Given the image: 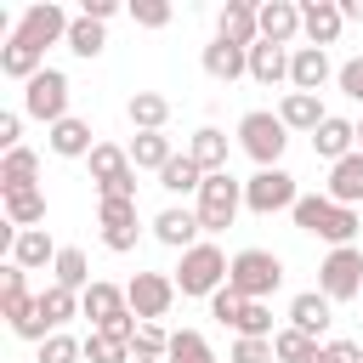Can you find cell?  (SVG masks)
<instances>
[{
	"instance_id": "obj_1",
	"label": "cell",
	"mask_w": 363,
	"mask_h": 363,
	"mask_svg": "<svg viewBox=\"0 0 363 363\" xmlns=\"http://www.w3.org/2000/svg\"><path fill=\"white\" fill-rule=\"evenodd\" d=\"M193 210H199V227H204V233H227V227L238 221V210H244V182H238L233 170L204 176V187H199Z\"/></svg>"
},
{
	"instance_id": "obj_2",
	"label": "cell",
	"mask_w": 363,
	"mask_h": 363,
	"mask_svg": "<svg viewBox=\"0 0 363 363\" xmlns=\"http://www.w3.org/2000/svg\"><path fill=\"white\" fill-rule=\"evenodd\" d=\"M227 267H233V261H227L221 244H210V238L193 244V250L182 255V267H176V295H204V301H210L216 289H227Z\"/></svg>"
},
{
	"instance_id": "obj_3",
	"label": "cell",
	"mask_w": 363,
	"mask_h": 363,
	"mask_svg": "<svg viewBox=\"0 0 363 363\" xmlns=\"http://www.w3.org/2000/svg\"><path fill=\"white\" fill-rule=\"evenodd\" d=\"M238 147H244L261 170H278V159H284V147H289V125H284L278 113H267V108H250V113L238 119Z\"/></svg>"
},
{
	"instance_id": "obj_4",
	"label": "cell",
	"mask_w": 363,
	"mask_h": 363,
	"mask_svg": "<svg viewBox=\"0 0 363 363\" xmlns=\"http://www.w3.org/2000/svg\"><path fill=\"white\" fill-rule=\"evenodd\" d=\"M278 284H284V261L272 250H238L227 267V289H238L244 301H267Z\"/></svg>"
},
{
	"instance_id": "obj_5",
	"label": "cell",
	"mask_w": 363,
	"mask_h": 363,
	"mask_svg": "<svg viewBox=\"0 0 363 363\" xmlns=\"http://www.w3.org/2000/svg\"><path fill=\"white\" fill-rule=\"evenodd\" d=\"M85 164H91L96 199H136V164H130V147H119V142H96Z\"/></svg>"
},
{
	"instance_id": "obj_6",
	"label": "cell",
	"mask_w": 363,
	"mask_h": 363,
	"mask_svg": "<svg viewBox=\"0 0 363 363\" xmlns=\"http://www.w3.org/2000/svg\"><path fill=\"white\" fill-rule=\"evenodd\" d=\"M23 113L28 119H45V130L57 119H68V74L62 68H40L28 85H23Z\"/></svg>"
},
{
	"instance_id": "obj_7",
	"label": "cell",
	"mask_w": 363,
	"mask_h": 363,
	"mask_svg": "<svg viewBox=\"0 0 363 363\" xmlns=\"http://www.w3.org/2000/svg\"><path fill=\"white\" fill-rule=\"evenodd\" d=\"M318 289L329 301H363V250L346 244V250H329L323 267H318Z\"/></svg>"
},
{
	"instance_id": "obj_8",
	"label": "cell",
	"mask_w": 363,
	"mask_h": 363,
	"mask_svg": "<svg viewBox=\"0 0 363 363\" xmlns=\"http://www.w3.org/2000/svg\"><path fill=\"white\" fill-rule=\"evenodd\" d=\"M295 199H301V187H295V176L278 164V170H255L250 182H244V210H255V216H278V210H295Z\"/></svg>"
},
{
	"instance_id": "obj_9",
	"label": "cell",
	"mask_w": 363,
	"mask_h": 363,
	"mask_svg": "<svg viewBox=\"0 0 363 363\" xmlns=\"http://www.w3.org/2000/svg\"><path fill=\"white\" fill-rule=\"evenodd\" d=\"M125 301H130V312H136L142 323H159V318L176 306V278H164V272H136V278L125 284Z\"/></svg>"
},
{
	"instance_id": "obj_10",
	"label": "cell",
	"mask_w": 363,
	"mask_h": 363,
	"mask_svg": "<svg viewBox=\"0 0 363 363\" xmlns=\"http://www.w3.org/2000/svg\"><path fill=\"white\" fill-rule=\"evenodd\" d=\"M68 28H74V17H68L57 0H40V6H28V11L17 17V28H11V34H23L28 45H40V51H45V45L68 40Z\"/></svg>"
},
{
	"instance_id": "obj_11",
	"label": "cell",
	"mask_w": 363,
	"mask_h": 363,
	"mask_svg": "<svg viewBox=\"0 0 363 363\" xmlns=\"http://www.w3.org/2000/svg\"><path fill=\"white\" fill-rule=\"evenodd\" d=\"M340 28H346L340 0H301V34H306V45L329 51V45L340 40Z\"/></svg>"
},
{
	"instance_id": "obj_12",
	"label": "cell",
	"mask_w": 363,
	"mask_h": 363,
	"mask_svg": "<svg viewBox=\"0 0 363 363\" xmlns=\"http://www.w3.org/2000/svg\"><path fill=\"white\" fill-rule=\"evenodd\" d=\"M199 233H204V227H199V210H187V204H170V210L153 216V238H159L164 250H182V255H187L193 244H204Z\"/></svg>"
},
{
	"instance_id": "obj_13",
	"label": "cell",
	"mask_w": 363,
	"mask_h": 363,
	"mask_svg": "<svg viewBox=\"0 0 363 363\" xmlns=\"http://www.w3.org/2000/svg\"><path fill=\"white\" fill-rule=\"evenodd\" d=\"M216 40H233V45H255L261 40V11L250 6V0H227L221 11H216Z\"/></svg>"
},
{
	"instance_id": "obj_14",
	"label": "cell",
	"mask_w": 363,
	"mask_h": 363,
	"mask_svg": "<svg viewBox=\"0 0 363 363\" xmlns=\"http://www.w3.org/2000/svg\"><path fill=\"white\" fill-rule=\"evenodd\" d=\"M329 79H335V68H329V51H318V45H295V51H289V85H295V91L318 96Z\"/></svg>"
},
{
	"instance_id": "obj_15",
	"label": "cell",
	"mask_w": 363,
	"mask_h": 363,
	"mask_svg": "<svg viewBox=\"0 0 363 363\" xmlns=\"http://www.w3.org/2000/svg\"><path fill=\"white\" fill-rule=\"evenodd\" d=\"M79 312L91 318V329H108V323H119V318L130 312V301H125V289H119V284L96 278V284L79 295Z\"/></svg>"
},
{
	"instance_id": "obj_16",
	"label": "cell",
	"mask_w": 363,
	"mask_h": 363,
	"mask_svg": "<svg viewBox=\"0 0 363 363\" xmlns=\"http://www.w3.org/2000/svg\"><path fill=\"white\" fill-rule=\"evenodd\" d=\"M335 323V301L323 295V289H301L295 301H289V329H301V335H312V340H323V329Z\"/></svg>"
},
{
	"instance_id": "obj_17",
	"label": "cell",
	"mask_w": 363,
	"mask_h": 363,
	"mask_svg": "<svg viewBox=\"0 0 363 363\" xmlns=\"http://www.w3.org/2000/svg\"><path fill=\"white\" fill-rule=\"evenodd\" d=\"M199 62H204V74H210L216 85H233V79H244V74H250V51H244V45H233V40H210Z\"/></svg>"
},
{
	"instance_id": "obj_18",
	"label": "cell",
	"mask_w": 363,
	"mask_h": 363,
	"mask_svg": "<svg viewBox=\"0 0 363 363\" xmlns=\"http://www.w3.org/2000/svg\"><path fill=\"white\" fill-rule=\"evenodd\" d=\"M312 153H318V159H329V164H340L346 153H357V125H352V119H340V113H329V119L312 130Z\"/></svg>"
},
{
	"instance_id": "obj_19",
	"label": "cell",
	"mask_w": 363,
	"mask_h": 363,
	"mask_svg": "<svg viewBox=\"0 0 363 363\" xmlns=\"http://www.w3.org/2000/svg\"><path fill=\"white\" fill-rule=\"evenodd\" d=\"M57 244H51V233L45 227H28V233H17L11 238V250H6V261H17L23 272H40V267H57Z\"/></svg>"
},
{
	"instance_id": "obj_20",
	"label": "cell",
	"mask_w": 363,
	"mask_h": 363,
	"mask_svg": "<svg viewBox=\"0 0 363 363\" xmlns=\"http://www.w3.org/2000/svg\"><path fill=\"white\" fill-rule=\"evenodd\" d=\"M323 193H329L335 204H346V210H357V204H363V147H357V153H346L340 164H329Z\"/></svg>"
},
{
	"instance_id": "obj_21",
	"label": "cell",
	"mask_w": 363,
	"mask_h": 363,
	"mask_svg": "<svg viewBox=\"0 0 363 363\" xmlns=\"http://www.w3.org/2000/svg\"><path fill=\"white\" fill-rule=\"evenodd\" d=\"M261 11V40L267 45H289L295 34H301V6L295 0H267V6H255Z\"/></svg>"
},
{
	"instance_id": "obj_22",
	"label": "cell",
	"mask_w": 363,
	"mask_h": 363,
	"mask_svg": "<svg viewBox=\"0 0 363 363\" xmlns=\"http://www.w3.org/2000/svg\"><path fill=\"white\" fill-rule=\"evenodd\" d=\"M45 147H51L57 159H91V147H96V142H91V125L68 113V119H57V125L45 130Z\"/></svg>"
},
{
	"instance_id": "obj_23",
	"label": "cell",
	"mask_w": 363,
	"mask_h": 363,
	"mask_svg": "<svg viewBox=\"0 0 363 363\" xmlns=\"http://www.w3.org/2000/svg\"><path fill=\"white\" fill-rule=\"evenodd\" d=\"M40 68H45V51H40V45H28L23 34H11V40L0 45V74H6V79H23V85H28Z\"/></svg>"
},
{
	"instance_id": "obj_24",
	"label": "cell",
	"mask_w": 363,
	"mask_h": 363,
	"mask_svg": "<svg viewBox=\"0 0 363 363\" xmlns=\"http://www.w3.org/2000/svg\"><path fill=\"white\" fill-rule=\"evenodd\" d=\"M187 153H193V164L204 170V176H216V170H227V130H216V125H199L193 130V142H187Z\"/></svg>"
},
{
	"instance_id": "obj_25",
	"label": "cell",
	"mask_w": 363,
	"mask_h": 363,
	"mask_svg": "<svg viewBox=\"0 0 363 363\" xmlns=\"http://www.w3.org/2000/svg\"><path fill=\"white\" fill-rule=\"evenodd\" d=\"M250 79H255V85H284V79H289V51L255 40V45H250Z\"/></svg>"
},
{
	"instance_id": "obj_26",
	"label": "cell",
	"mask_w": 363,
	"mask_h": 363,
	"mask_svg": "<svg viewBox=\"0 0 363 363\" xmlns=\"http://www.w3.org/2000/svg\"><path fill=\"white\" fill-rule=\"evenodd\" d=\"M278 119H284L289 130H306V136H312V130H318L329 113H323V102H318V96H306V91H284V102H278Z\"/></svg>"
},
{
	"instance_id": "obj_27",
	"label": "cell",
	"mask_w": 363,
	"mask_h": 363,
	"mask_svg": "<svg viewBox=\"0 0 363 363\" xmlns=\"http://www.w3.org/2000/svg\"><path fill=\"white\" fill-rule=\"evenodd\" d=\"M335 210H340V204H335L329 193H301L289 216H295V227H301V233H312V238H323V233H329V221H335Z\"/></svg>"
},
{
	"instance_id": "obj_28",
	"label": "cell",
	"mask_w": 363,
	"mask_h": 363,
	"mask_svg": "<svg viewBox=\"0 0 363 363\" xmlns=\"http://www.w3.org/2000/svg\"><path fill=\"white\" fill-rule=\"evenodd\" d=\"M28 306H34V295H28V272H23L17 261H6V267H0V312H6V323H17Z\"/></svg>"
},
{
	"instance_id": "obj_29",
	"label": "cell",
	"mask_w": 363,
	"mask_h": 363,
	"mask_svg": "<svg viewBox=\"0 0 363 363\" xmlns=\"http://www.w3.org/2000/svg\"><path fill=\"white\" fill-rule=\"evenodd\" d=\"M170 159H176V147H170L164 130H136V142H130V164H136V170H153V176H159Z\"/></svg>"
},
{
	"instance_id": "obj_30",
	"label": "cell",
	"mask_w": 363,
	"mask_h": 363,
	"mask_svg": "<svg viewBox=\"0 0 363 363\" xmlns=\"http://www.w3.org/2000/svg\"><path fill=\"white\" fill-rule=\"evenodd\" d=\"M34 176H40V153H34V147H11V153L0 159V193H17V187H40Z\"/></svg>"
},
{
	"instance_id": "obj_31",
	"label": "cell",
	"mask_w": 363,
	"mask_h": 363,
	"mask_svg": "<svg viewBox=\"0 0 363 363\" xmlns=\"http://www.w3.org/2000/svg\"><path fill=\"white\" fill-rule=\"evenodd\" d=\"M159 187H164V193H176V199H199V187H204V170L193 164V153H176V159L159 170Z\"/></svg>"
},
{
	"instance_id": "obj_32",
	"label": "cell",
	"mask_w": 363,
	"mask_h": 363,
	"mask_svg": "<svg viewBox=\"0 0 363 363\" xmlns=\"http://www.w3.org/2000/svg\"><path fill=\"white\" fill-rule=\"evenodd\" d=\"M125 113H130L136 130H164V119H170V96H159V91H130Z\"/></svg>"
},
{
	"instance_id": "obj_33",
	"label": "cell",
	"mask_w": 363,
	"mask_h": 363,
	"mask_svg": "<svg viewBox=\"0 0 363 363\" xmlns=\"http://www.w3.org/2000/svg\"><path fill=\"white\" fill-rule=\"evenodd\" d=\"M6 221H11L17 233L40 227V221H45V193H40V187H17V193H6Z\"/></svg>"
},
{
	"instance_id": "obj_34",
	"label": "cell",
	"mask_w": 363,
	"mask_h": 363,
	"mask_svg": "<svg viewBox=\"0 0 363 363\" xmlns=\"http://www.w3.org/2000/svg\"><path fill=\"white\" fill-rule=\"evenodd\" d=\"M51 284H62V289L85 295V289L96 284V278H91V261H85V250H74V244H68V250L57 255V267H51Z\"/></svg>"
},
{
	"instance_id": "obj_35",
	"label": "cell",
	"mask_w": 363,
	"mask_h": 363,
	"mask_svg": "<svg viewBox=\"0 0 363 363\" xmlns=\"http://www.w3.org/2000/svg\"><path fill=\"white\" fill-rule=\"evenodd\" d=\"M272 352H278V363H323V340H312L301 329H278Z\"/></svg>"
},
{
	"instance_id": "obj_36",
	"label": "cell",
	"mask_w": 363,
	"mask_h": 363,
	"mask_svg": "<svg viewBox=\"0 0 363 363\" xmlns=\"http://www.w3.org/2000/svg\"><path fill=\"white\" fill-rule=\"evenodd\" d=\"M74 57H102V45H108V34H102V23H91V17H74V28H68V40H62Z\"/></svg>"
},
{
	"instance_id": "obj_37",
	"label": "cell",
	"mask_w": 363,
	"mask_h": 363,
	"mask_svg": "<svg viewBox=\"0 0 363 363\" xmlns=\"http://www.w3.org/2000/svg\"><path fill=\"white\" fill-rule=\"evenodd\" d=\"M233 335H238V340H272V306H267V301H244Z\"/></svg>"
},
{
	"instance_id": "obj_38",
	"label": "cell",
	"mask_w": 363,
	"mask_h": 363,
	"mask_svg": "<svg viewBox=\"0 0 363 363\" xmlns=\"http://www.w3.org/2000/svg\"><path fill=\"white\" fill-rule=\"evenodd\" d=\"M164 363H216V352H210V340L199 335V329H176L170 335V357Z\"/></svg>"
},
{
	"instance_id": "obj_39",
	"label": "cell",
	"mask_w": 363,
	"mask_h": 363,
	"mask_svg": "<svg viewBox=\"0 0 363 363\" xmlns=\"http://www.w3.org/2000/svg\"><path fill=\"white\" fill-rule=\"evenodd\" d=\"M85 363H130V346L113 340V335H102V329H91L85 335Z\"/></svg>"
},
{
	"instance_id": "obj_40",
	"label": "cell",
	"mask_w": 363,
	"mask_h": 363,
	"mask_svg": "<svg viewBox=\"0 0 363 363\" xmlns=\"http://www.w3.org/2000/svg\"><path fill=\"white\" fill-rule=\"evenodd\" d=\"M79 357H85V340H74L68 329L51 335V340H40V363H79Z\"/></svg>"
},
{
	"instance_id": "obj_41",
	"label": "cell",
	"mask_w": 363,
	"mask_h": 363,
	"mask_svg": "<svg viewBox=\"0 0 363 363\" xmlns=\"http://www.w3.org/2000/svg\"><path fill=\"white\" fill-rule=\"evenodd\" d=\"M102 227H136V199H96Z\"/></svg>"
},
{
	"instance_id": "obj_42",
	"label": "cell",
	"mask_w": 363,
	"mask_h": 363,
	"mask_svg": "<svg viewBox=\"0 0 363 363\" xmlns=\"http://www.w3.org/2000/svg\"><path fill=\"white\" fill-rule=\"evenodd\" d=\"M130 352H136V357H170V335H164L159 323H142L136 340H130Z\"/></svg>"
},
{
	"instance_id": "obj_43",
	"label": "cell",
	"mask_w": 363,
	"mask_h": 363,
	"mask_svg": "<svg viewBox=\"0 0 363 363\" xmlns=\"http://www.w3.org/2000/svg\"><path fill=\"white\" fill-rule=\"evenodd\" d=\"M238 312H244V295H238V289H216V295H210V318H216V323H227V329H233V323H238Z\"/></svg>"
},
{
	"instance_id": "obj_44",
	"label": "cell",
	"mask_w": 363,
	"mask_h": 363,
	"mask_svg": "<svg viewBox=\"0 0 363 363\" xmlns=\"http://www.w3.org/2000/svg\"><path fill=\"white\" fill-rule=\"evenodd\" d=\"M227 363H278V352H272V340H233Z\"/></svg>"
},
{
	"instance_id": "obj_45",
	"label": "cell",
	"mask_w": 363,
	"mask_h": 363,
	"mask_svg": "<svg viewBox=\"0 0 363 363\" xmlns=\"http://www.w3.org/2000/svg\"><path fill=\"white\" fill-rule=\"evenodd\" d=\"M130 17H136V28H164L170 23V0H136Z\"/></svg>"
},
{
	"instance_id": "obj_46",
	"label": "cell",
	"mask_w": 363,
	"mask_h": 363,
	"mask_svg": "<svg viewBox=\"0 0 363 363\" xmlns=\"http://www.w3.org/2000/svg\"><path fill=\"white\" fill-rule=\"evenodd\" d=\"M335 85H340V96H352V102H363V57H352V62H340V68H335Z\"/></svg>"
},
{
	"instance_id": "obj_47",
	"label": "cell",
	"mask_w": 363,
	"mask_h": 363,
	"mask_svg": "<svg viewBox=\"0 0 363 363\" xmlns=\"http://www.w3.org/2000/svg\"><path fill=\"white\" fill-rule=\"evenodd\" d=\"M23 147V113H0V153Z\"/></svg>"
},
{
	"instance_id": "obj_48",
	"label": "cell",
	"mask_w": 363,
	"mask_h": 363,
	"mask_svg": "<svg viewBox=\"0 0 363 363\" xmlns=\"http://www.w3.org/2000/svg\"><path fill=\"white\" fill-rule=\"evenodd\" d=\"M323 363H363V346H352V340H323Z\"/></svg>"
},
{
	"instance_id": "obj_49",
	"label": "cell",
	"mask_w": 363,
	"mask_h": 363,
	"mask_svg": "<svg viewBox=\"0 0 363 363\" xmlns=\"http://www.w3.org/2000/svg\"><path fill=\"white\" fill-rule=\"evenodd\" d=\"M113 11H119V0H85L79 6V17H91V23H108Z\"/></svg>"
},
{
	"instance_id": "obj_50",
	"label": "cell",
	"mask_w": 363,
	"mask_h": 363,
	"mask_svg": "<svg viewBox=\"0 0 363 363\" xmlns=\"http://www.w3.org/2000/svg\"><path fill=\"white\" fill-rule=\"evenodd\" d=\"M340 17L346 23H363V0H340Z\"/></svg>"
},
{
	"instance_id": "obj_51",
	"label": "cell",
	"mask_w": 363,
	"mask_h": 363,
	"mask_svg": "<svg viewBox=\"0 0 363 363\" xmlns=\"http://www.w3.org/2000/svg\"><path fill=\"white\" fill-rule=\"evenodd\" d=\"M130 363H164V357H136V352H130Z\"/></svg>"
},
{
	"instance_id": "obj_52",
	"label": "cell",
	"mask_w": 363,
	"mask_h": 363,
	"mask_svg": "<svg viewBox=\"0 0 363 363\" xmlns=\"http://www.w3.org/2000/svg\"><path fill=\"white\" fill-rule=\"evenodd\" d=\"M357 147H363V119H357Z\"/></svg>"
}]
</instances>
